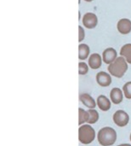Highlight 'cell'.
<instances>
[{
    "mask_svg": "<svg viewBox=\"0 0 131 146\" xmlns=\"http://www.w3.org/2000/svg\"><path fill=\"white\" fill-rule=\"evenodd\" d=\"M82 21H83V24L85 27H87L88 29H92L97 26L98 18H97L95 14L89 12V13L84 14V15L83 16Z\"/></svg>",
    "mask_w": 131,
    "mask_h": 146,
    "instance_id": "obj_5",
    "label": "cell"
},
{
    "mask_svg": "<svg viewBox=\"0 0 131 146\" xmlns=\"http://www.w3.org/2000/svg\"><path fill=\"white\" fill-rule=\"evenodd\" d=\"M117 137L118 135L116 131L110 127H105L101 128L97 134L98 142L102 146L113 145L117 140Z\"/></svg>",
    "mask_w": 131,
    "mask_h": 146,
    "instance_id": "obj_1",
    "label": "cell"
},
{
    "mask_svg": "<svg viewBox=\"0 0 131 146\" xmlns=\"http://www.w3.org/2000/svg\"><path fill=\"white\" fill-rule=\"evenodd\" d=\"M84 36H85V33H84V28L81 26H78V41L79 42L83 41L84 38Z\"/></svg>",
    "mask_w": 131,
    "mask_h": 146,
    "instance_id": "obj_19",
    "label": "cell"
},
{
    "mask_svg": "<svg viewBox=\"0 0 131 146\" xmlns=\"http://www.w3.org/2000/svg\"><path fill=\"white\" fill-rule=\"evenodd\" d=\"M90 49L86 44H80L78 45V58L79 60H85L89 57Z\"/></svg>",
    "mask_w": 131,
    "mask_h": 146,
    "instance_id": "obj_13",
    "label": "cell"
},
{
    "mask_svg": "<svg viewBox=\"0 0 131 146\" xmlns=\"http://www.w3.org/2000/svg\"><path fill=\"white\" fill-rule=\"evenodd\" d=\"M117 51L115 49L113 48H107L106 49L103 53H102V61L106 63V64H111L113 63L117 58Z\"/></svg>",
    "mask_w": 131,
    "mask_h": 146,
    "instance_id": "obj_7",
    "label": "cell"
},
{
    "mask_svg": "<svg viewBox=\"0 0 131 146\" xmlns=\"http://www.w3.org/2000/svg\"><path fill=\"white\" fill-rule=\"evenodd\" d=\"M118 146H131V145H130V144H122V145H119Z\"/></svg>",
    "mask_w": 131,
    "mask_h": 146,
    "instance_id": "obj_20",
    "label": "cell"
},
{
    "mask_svg": "<svg viewBox=\"0 0 131 146\" xmlns=\"http://www.w3.org/2000/svg\"><path fill=\"white\" fill-rule=\"evenodd\" d=\"M120 55L125 58L128 63L131 64V44H126L121 48Z\"/></svg>",
    "mask_w": 131,
    "mask_h": 146,
    "instance_id": "obj_15",
    "label": "cell"
},
{
    "mask_svg": "<svg viewBox=\"0 0 131 146\" xmlns=\"http://www.w3.org/2000/svg\"><path fill=\"white\" fill-rule=\"evenodd\" d=\"M113 122L120 127H124L125 126L128 125L129 121H130V116L129 115L122 110H117L113 116Z\"/></svg>",
    "mask_w": 131,
    "mask_h": 146,
    "instance_id": "obj_4",
    "label": "cell"
},
{
    "mask_svg": "<svg viewBox=\"0 0 131 146\" xmlns=\"http://www.w3.org/2000/svg\"><path fill=\"white\" fill-rule=\"evenodd\" d=\"M124 98V92L120 88L115 87L111 90L110 92V99L114 104H119L122 103Z\"/></svg>",
    "mask_w": 131,
    "mask_h": 146,
    "instance_id": "obj_10",
    "label": "cell"
},
{
    "mask_svg": "<svg viewBox=\"0 0 131 146\" xmlns=\"http://www.w3.org/2000/svg\"><path fill=\"white\" fill-rule=\"evenodd\" d=\"M96 104H97V106L99 107V109L104 112L108 111L111 109V101L105 95H100L97 98Z\"/></svg>",
    "mask_w": 131,
    "mask_h": 146,
    "instance_id": "obj_11",
    "label": "cell"
},
{
    "mask_svg": "<svg viewBox=\"0 0 131 146\" xmlns=\"http://www.w3.org/2000/svg\"><path fill=\"white\" fill-rule=\"evenodd\" d=\"M84 1H86V2H91V1H93V0H84Z\"/></svg>",
    "mask_w": 131,
    "mask_h": 146,
    "instance_id": "obj_21",
    "label": "cell"
},
{
    "mask_svg": "<svg viewBox=\"0 0 131 146\" xmlns=\"http://www.w3.org/2000/svg\"><path fill=\"white\" fill-rule=\"evenodd\" d=\"M99 120V113L95 109H90L87 111V122L90 125L95 124Z\"/></svg>",
    "mask_w": 131,
    "mask_h": 146,
    "instance_id": "obj_14",
    "label": "cell"
},
{
    "mask_svg": "<svg viewBox=\"0 0 131 146\" xmlns=\"http://www.w3.org/2000/svg\"><path fill=\"white\" fill-rule=\"evenodd\" d=\"M84 122H87V111L79 108L78 109V125L82 126Z\"/></svg>",
    "mask_w": 131,
    "mask_h": 146,
    "instance_id": "obj_16",
    "label": "cell"
},
{
    "mask_svg": "<svg viewBox=\"0 0 131 146\" xmlns=\"http://www.w3.org/2000/svg\"><path fill=\"white\" fill-rule=\"evenodd\" d=\"M130 141H131V133H130Z\"/></svg>",
    "mask_w": 131,
    "mask_h": 146,
    "instance_id": "obj_22",
    "label": "cell"
},
{
    "mask_svg": "<svg viewBox=\"0 0 131 146\" xmlns=\"http://www.w3.org/2000/svg\"><path fill=\"white\" fill-rule=\"evenodd\" d=\"M79 100L82 102L84 105H85L89 109H95V106H97V104L95 103V99L88 93H83L79 96Z\"/></svg>",
    "mask_w": 131,
    "mask_h": 146,
    "instance_id": "obj_12",
    "label": "cell"
},
{
    "mask_svg": "<svg viewBox=\"0 0 131 146\" xmlns=\"http://www.w3.org/2000/svg\"><path fill=\"white\" fill-rule=\"evenodd\" d=\"M117 28L118 32L122 34L130 33L131 32V21L127 18L119 20L117 24Z\"/></svg>",
    "mask_w": 131,
    "mask_h": 146,
    "instance_id": "obj_8",
    "label": "cell"
},
{
    "mask_svg": "<svg viewBox=\"0 0 131 146\" xmlns=\"http://www.w3.org/2000/svg\"><path fill=\"white\" fill-rule=\"evenodd\" d=\"M96 82L98 83L99 86L102 87H107L109 86L112 83V77L111 74H109L107 72H99L96 74Z\"/></svg>",
    "mask_w": 131,
    "mask_h": 146,
    "instance_id": "obj_6",
    "label": "cell"
},
{
    "mask_svg": "<svg viewBox=\"0 0 131 146\" xmlns=\"http://www.w3.org/2000/svg\"><path fill=\"white\" fill-rule=\"evenodd\" d=\"M109 74L116 78H122L128 70V62L124 57H118L113 63L109 64L107 68Z\"/></svg>",
    "mask_w": 131,
    "mask_h": 146,
    "instance_id": "obj_2",
    "label": "cell"
},
{
    "mask_svg": "<svg viewBox=\"0 0 131 146\" xmlns=\"http://www.w3.org/2000/svg\"><path fill=\"white\" fill-rule=\"evenodd\" d=\"M102 57L98 53L91 54L89 57V67L92 69H98L101 67Z\"/></svg>",
    "mask_w": 131,
    "mask_h": 146,
    "instance_id": "obj_9",
    "label": "cell"
},
{
    "mask_svg": "<svg viewBox=\"0 0 131 146\" xmlns=\"http://www.w3.org/2000/svg\"><path fill=\"white\" fill-rule=\"evenodd\" d=\"M89 72V66L87 63L84 62H80L78 63V74L80 75H85Z\"/></svg>",
    "mask_w": 131,
    "mask_h": 146,
    "instance_id": "obj_17",
    "label": "cell"
},
{
    "mask_svg": "<svg viewBox=\"0 0 131 146\" xmlns=\"http://www.w3.org/2000/svg\"><path fill=\"white\" fill-rule=\"evenodd\" d=\"M123 92L126 98L131 99V81L125 83L123 86Z\"/></svg>",
    "mask_w": 131,
    "mask_h": 146,
    "instance_id": "obj_18",
    "label": "cell"
},
{
    "mask_svg": "<svg viewBox=\"0 0 131 146\" xmlns=\"http://www.w3.org/2000/svg\"><path fill=\"white\" fill-rule=\"evenodd\" d=\"M95 139V132L94 128L87 125H82L78 128V140L83 145H90Z\"/></svg>",
    "mask_w": 131,
    "mask_h": 146,
    "instance_id": "obj_3",
    "label": "cell"
}]
</instances>
